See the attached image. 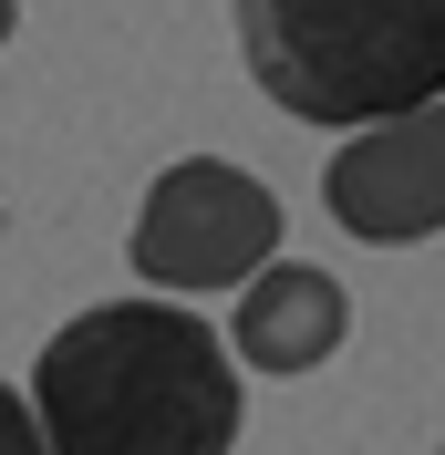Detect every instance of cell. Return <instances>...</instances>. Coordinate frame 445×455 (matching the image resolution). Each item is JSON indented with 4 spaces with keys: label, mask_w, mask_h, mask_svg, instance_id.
Instances as JSON below:
<instances>
[{
    "label": "cell",
    "mask_w": 445,
    "mask_h": 455,
    "mask_svg": "<svg viewBox=\"0 0 445 455\" xmlns=\"http://www.w3.org/2000/svg\"><path fill=\"white\" fill-rule=\"evenodd\" d=\"M31 425L53 455H228L239 352L187 300H93L31 363Z\"/></svg>",
    "instance_id": "obj_1"
},
{
    "label": "cell",
    "mask_w": 445,
    "mask_h": 455,
    "mask_svg": "<svg viewBox=\"0 0 445 455\" xmlns=\"http://www.w3.org/2000/svg\"><path fill=\"white\" fill-rule=\"evenodd\" d=\"M239 62L290 124L362 135L445 104V0H228Z\"/></svg>",
    "instance_id": "obj_2"
},
{
    "label": "cell",
    "mask_w": 445,
    "mask_h": 455,
    "mask_svg": "<svg viewBox=\"0 0 445 455\" xmlns=\"http://www.w3.org/2000/svg\"><path fill=\"white\" fill-rule=\"evenodd\" d=\"M279 197L228 156H176L135 207V280L156 300H197V290H249L279 259Z\"/></svg>",
    "instance_id": "obj_3"
},
{
    "label": "cell",
    "mask_w": 445,
    "mask_h": 455,
    "mask_svg": "<svg viewBox=\"0 0 445 455\" xmlns=\"http://www.w3.org/2000/svg\"><path fill=\"white\" fill-rule=\"evenodd\" d=\"M321 207L342 218V238H373V249L445 238V104L342 135V156L321 166Z\"/></svg>",
    "instance_id": "obj_4"
},
{
    "label": "cell",
    "mask_w": 445,
    "mask_h": 455,
    "mask_svg": "<svg viewBox=\"0 0 445 455\" xmlns=\"http://www.w3.org/2000/svg\"><path fill=\"white\" fill-rule=\"evenodd\" d=\"M342 341H352V290H342L321 259H270V269L239 290V311H228V352H239V372H259V383L321 372Z\"/></svg>",
    "instance_id": "obj_5"
},
{
    "label": "cell",
    "mask_w": 445,
    "mask_h": 455,
    "mask_svg": "<svg viewBox=\"0 0 445 455\" xmlns=\"http://www.w3.org/2000/svg\"><path fill=\"white\" fill-rule=\"evenodd\" d=\"M0 455H53L42 425H31V394H11V383H0Z\"/></svg>",
    "instance_id": "obj_6"
},
{
    "label": "cell",
    "mask_w": 445,
    "mask_h": 455,
    "mask_svg": "<svg viewBox=\"0 0 445 455\" xmlns=\"http://www.w3.org/2000/svg\"><path fill=\"white\" fill-rule=\"evenodd\" d=\"M11 31H21V0H0V42H11Z\"/></svg>",
    "instance_id": "obj_7"
}]
</instances>
